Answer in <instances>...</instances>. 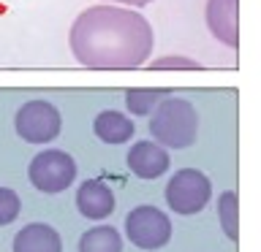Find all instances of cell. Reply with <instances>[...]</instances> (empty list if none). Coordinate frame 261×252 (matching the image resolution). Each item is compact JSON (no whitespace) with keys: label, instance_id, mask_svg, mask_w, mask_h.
<instances>
[{"label":"cell","instance_id":"obj_1","mask_svg":"<svg viewBox=\"0 0 261 252\" xmlns=\"http://www.w3.org/2000/svg\"><path fill=\"white\" fill-rule=\"evenodd\" d=\"M73 57L87 68H139L152 54V27L142 14L120 6H93L76 16L68 36Z\"/></svg>","mask_w":261,"mask_h":252},{"label":"cell","instance_id":"obj_2","mask_svg":"<svg viewBox=\"0 0 261 252\" xmlns=\"http://www.w3.org/2000/svg\"><path fill=\"white\" fill-rule=\"evenodd\" d=\"M150 133L152 141L163 149H185L196 141L199 133V114L193 103L185 98H163L155 106L152 119H150Z\"/></svg>","mask_w":261,"mask_h":252},{"label":"cell","instance_id":"obj_3","mask_svg":"<svg viewBox=\"0 0 261 252\" xmlns=\"http://www.w3.org/2000/svg\"><path fill=\"white\" fill-rule=\"evenodd\" d=\"M28 176L36 190L55 195L68 190L76 179V160L63 149H44L30 160Z\"/></svg>","mask_w":261,"mask_h":252},{"label":"cell","instance_id":"obj_4","mask_svg":"<svg viewBox=\"0 0 261 252\" xmlns=\"http://www.w3.org/2000/svg\"><path fill=\"white\" fill-rule=\"evenodd\" d=\"M166 203L174 214H196L210 203L212 184L196 168H179L166 184Z\"/></svg>","mask_w":261,"mask_h":252},{"label":"cell","instance_id":"obj_5","mask_svg":"<svg viewBox=\"0 0 261 252\" xmlns=\"http://www.w3.org/2000/svg\"><path fill=\"white\" fill-rule=\"evenodd\" d=\"M125 236L139 249H161L171 239V219L158 206H136L125 217Z\"/></svg>","mask_w":261,"mask_h":252},{"label":"cell","instance_id":"obj_6","mask_svg":"<svg viewBox=\"0 0 261 252\" xmlns=\"http://www.w3.org/2000/svg\"><path fill=\"white\" fill-rule=\"evenodd\" d=\"M60 111L55 109L49 101H28L16 111L14 128L16 136L28 144H46L52 138L60 136Z\"/></svg>","mask_w":261,"mask_h":252},{"label":"cell","instance_id":"obj_7","mask_svg":"<svg viewBox=\"0 0 261 252\" xmlns=\"http://www.w3.org/2000/svg\"><path fill=\"white\" fill-rule=\"evenodd\" d=\"M117 206L114 201V193L109 190V184L103 179H87V182L79 184L76 190V209L82 217L87 219H106Z\"/></svg>","mask_w":261,"mask_h":252},{"label":"cell","instance_id":"obj_8","mask_svg":"<svg viewBox=\"0 0 261 252\" xmlns=\"http://www.w3.org/2000/svg\"><path fill=\"white\" fill-rule=\"evenodd\" d=\"M128 168L139 179H158L169 171V152L155 141H136L128 152Z\"/></svg>","mask_w":261,"mask_h":252},{"label":"cell","instance_id":"obj_9","mask_svg":"<svg viewBox=\"0 0 261 252\" xmlns=\"http://www.w3.org/2000/svg\"><path fill=\"white\" fill-rule=\"evenodd\" d=\"M14 252H63V239L52 225L30 223L14 236Z\"/></svg>","mask_w":261,"mask_h":252},{"label":"cell","instance_id":"obj_10","mask_svg":"<svg viewBox=\"0 0 261 252\" xmlns=\"http://www.w3.org/2000/svg\"><path fill=\"white\" fill-rule=\"evenodd\" d=\"M207 24L212 36L226 46H237V0H210Z\"/></svg>","mask_w":261,"mask_h":252},{"label":"cell","instance_id":"obj_11","mask_svg":"<svg viewBox=\"0 0 261 252\" xmlns=\"http://www.w3.org/2000/svg\"><path fill=\"white\" fill-rule=\"evenodd\" d=\"M93 130L103 144H125L136 133L134 122L120 111H101L93 122Z\"/></svg>","mask_w":261,"mask_h":252},{"label":"cell","instance_id":"obj_12","mask_svg":"<svg viewBox=\"0 0 261 252\" xmlns=\"http://www.w3.org/2000/svg\"><path fill=\"white\" fill-rule=\"evenodd\" d=\"M79 252H122V236L112 225H95L82 233Z\"/></svg>","mask_w":261,"mask_h":252},{"label":"cell","instance_id":"obj_13","mask_svg":"<svg viewBox=\"0 0 261 252\" xmlns=\"http://www.w3.org/2000/svg\"><path fill=\"white\" fill-rule=\"evenodd\" d=\"M163 98H169V89H150V87H139V89H128L125 92V106L130 114L136 117H147L155 111Z\"/></svg>","mask_w":261,"mask_h":252},{"label":"cell","instance_id":"obj_14","mask_svg":"<svg viewBox=\"0 0 261 252\" xmlns=\"http://www.w3.org/2000/svg\"><path fill=\"white\" fill-rule=\"evenodd\" d=\"M218 219H220V228H223V233L228 236V239L231 241L240 239V203H237V193H231V190L220 193Z\"/></svg>","mask_w":261,"mask_h":252},{"label":"cell","instance_id":"obj_15","mask_svg":"<svg viewBox=\"0 0 261 252\" xmlns=\"http://www.w3.org/2000/svg\"><path fill=\"white\" fill-rule=\"evenodd\" d=\"M22 211V201L11 187H0V225H8L19 217Z\"/></svg>","mask_w":261,"mask_h":252},{"label":"cell","instance_id":"obj_16","mask_svg":"<svg viewBox=\"0 0 261 252\" xmlns=\"http://www.w3.org/2000/svg\"><path fill=\"white\" fill-rule=\"evenodd\" d=\"M155 68H199L193 60H185V57H163V60L152 62Z\"/></svg>","mask_w":261,"mask_h":252},{"label":"cell","instance_id":"obj_17","mask_svg":"<svg viewBox=\"0 0 261 252\" xmlns=\"http://www.w3.org/2000/svg\"><path fill=\"white\" fill-rule=\"evenodd\" d=\"M109 3H125V6H147L152 0H109Z\"/></svg>","mask_w":261,"mask_h":252}]
</instances>
